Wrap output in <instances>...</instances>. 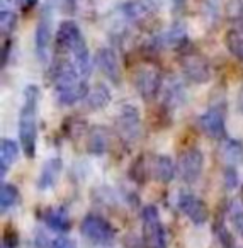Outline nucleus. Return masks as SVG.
<instances>
[{"label": "nucleus", "instance_id": "6", "mask_svg": "<svg viewBox=\"0 0 243 248\" xmlns=\"http://www.w3.org/2000/svg\"><path fill=\"white\" fill-rule=\"evenodd\" d=\"M202 169H204V155H202L201 150L192 146V148L182 152L177 163V170L184 182L194 184L201 177Z\"/></svg>", "mask_w": 243, "mask_h": 248}, {"label": "nucleus", "instance_id": "19", "mask_svg": "<svg viewBox=\"0 0 243 248\" xmlns=\"http://www.w3.org/2000/svg\"><path fill=\"white\" fill-rule=\"evenodd\" d=\"M19 156V145L12 140H2L0 143V175L4 177L9 172L12 163Z\"/></svg>", "mask_w": 243, "mask_h": 248}, {"label": "nucleus", "instance_id": "11", "mask_svg": "<svg viewBox=\"0 0 243 248\" xmlns=\"http://www.w3.org/2000/svg\"><path fill=\"white\" fill-rule=\"evenodd\" d=\"M96 63L99 70L114 83H121V66L119 60L114 49L111 48H100L96 55Z\"/></svg>", "mask_w": 243, "mask_h": 248}, {"label": "nucleus", "instance_id": "13", "mask_svg": "<svg viewBox=\"0 0 243 248\" xmlns=\"http://www.w3.org/2000/svg\"><path fill=\"white\" fill-rule=\"evenodd\" d=\"M89 83L85 82V78L79 80L75 83H70L65 87H56L55 89V95L62 106H72V104L83 100L89 93Z\"/></svg>", "mask_w": 243, "mask_h": 248}, {"label": "nucleus", "instance_id": "3", "mask_svg": "<svg viewBox=\"0 0 243 248\" xmlns=\"http://www.w3.org/2000/svg\"><path fill=\"white\" fill-rule=\"evenodd\" d=\"M143 234L148 248H167V233L155 206H146L141 211Z\"/></svg>", "mask_w": 243, "mask_h": 248}, {"label": "nucleus", "instance_id": "10", "mask_svg": "<svg viewBox=\"0 0 243 248\" xmlns=\"http://www.w3.org/2000/svg\"><path fill=\"white\" fill-rule=\"evenodd\" d=\"M199 126H201L202 133L212 140H225L226 135V126H225V117H223L221 109L212 107V109L206 110L201 117H199Z\"/></svg>", "mask_w": 243, "mask_h": 248}, {"label": "nucleus", "instance_id": "20", "mask_svg": "<svg viewBox=\"0 0 243 248\" xmlns=\"http://www.w3.org/2000/svg\"><path fill=\"white\" fill-rule=\"evenodd\" d=\"M83 100H85V107L89 110H100L111 102V92L106 85L100 83V85L94 87Z\"/></svg>", "mask_w": 243, "mask_h": 248}, {"label": "nucleus", "instance_id": "15", "mask_svg": "<svg viewBox=\"0 0 243 248\" xmlns=\"http://www.w3.org/2000/svg\"><path fill=\"white\" fill-rule=\"evenodd\" d=\"M218 153H219V158L225 163H228L229 167L243 163V143L240 140H231V138L221 140Z\"/></svg>", "mask_w": 243, "mask_h": 248}, {"label": "nucleus", "instance_id": "24", "mask_svg": "<svg viewBox=\"0 0 243 248\" xmlns=\"http://www.w3.org/2000/svg\"><path fill=\"white\" fill-rule=\"evenodd\" d=\"M228 216L229 221L233 223L235 231L243 238V201L242 199L231 201V204L228 207Z\"/></svg>", "mask_w": 243, "mask_h": 248}, {"label": "nucleus", "instance_id": "27", "mask_svg": "<svg viewBox=\"0 0 243 248\" xmlns=\"http://www.w3.org/2000/svg\"><path fill=\"white\" fill-rule=\"evenodd\" d=\"M223 177H225V186L228 189H235L238 186V173H236L235 167H228L225 170V173H223Z\"/></svg>", "mask_w": 243, "mask_h": 248}, {"label": "nucleus", "instance_id": "9", "mask_svg": "<svg viewBox=\"0 0 243 248\" xmlns=\"http://www.w3.org/2000/svg\"><path fill=\"white\" fill-rule=\"evenodd\" d=\"M177 206L194 224H204L209 219V211L206 202L194 194H180Z\"/></svg>", "mask_w": 243, "mask_h": 248}, {"label": "nucleus", "instance_id": "22", "mask_svg": "<svg viewBox=\"0 0 243 248\" xmlns=\"http://www.w3.org/2000/svg\"><path fill=\"white\" fill-rule=\"evenodd\" d=\"M225 45L228 51L236 60L243 62V31L242 29H229L225 36Z\"/></svg>", "mask_w": 243, "mask_h": 248}, {"label": "nucleus", "instance_id": "25", "mask_svg": "<svg viewBox=\"0 0 243 248\" xmlns=\"http://www.w3.org/2000/svg\"><path fill=\"white\" fill-rule=\"evenodd\" d=\"M165 93H167V95H165V100H167L170 106H177V104L185 102V93L178 82H174L170 87H167Z\"/></svg>", "mask_w": 243, "mask_h": 248}, {"label": "nucleus", "instance_id": "5", "mask_svg": "<svg viewBox=\"0 0 243 248\" xmlns=\"http://www.w3.org/2000/svg\"><path fill=\"white\" fill-rule=\"evenodd\" d=\"M80 231L85 238L97 245H109L113 243L116 231L111 226L107 219H104L99 214H87L80 223Z\"/></svg>", "mask_w": 243, "mask_h": 248}, {"label": "nucleus", "instance_id": "31", "mask_svg": "<svg viewBox=\"0 0 243 248\" xmlns=\"http://www.w3.org/2000/svg\"><path fill=\"white\" fill-rule=\"evenodd\" d=\"M236 106H238L240 112L243 114V87H242V89H240L238 95H236Z\"/></svg>", "mask_w": 243, "mask_h": 248}, {"label": "nucleus", "instance_id": "14", "mask_svg": "<svg viewBox=\"0 0 243 248\" xmlns=\"http://www.w3.org/2000/svg\"><path fill=\"white\" fill-rule=\"evenodd\" d=\"M49 41H51V14H49V11L46 9L41 14V17H39L36 34H34L36 51H38V56L41 58V62H45V58H46Z\"/></svg>", "mask_w": 243, "mask_h": 248}, {"label": "nucleus", "instance_id": "16", "mask_svg": "<svg viewBox=\"0 0 243 248\" xmlns=\"http://www.w3.org/2000/svg\"><path fill=\"white\" fill-rule=\"evenodd\" d=\"M63 163L60 158H49L48 162H45L39 173L38 179V187L39 189H51L56 182H58V177L62 173Z\"/></svg>", "mask_w": 243, "mask_h": 248}, {"label": "nucleus", "instance_id": "29", "mask_svg": "<svg viewBox=\"0 0 243 248\" xmlns=\"http://www.w3.org/2000/svg\"><path fill=\"white\" fill-rule=\"evenodd\" d=\"M49 248H77V245L73 243L70 238L58 236L56 240H53V243H51V247H49Z\"/></svg>", "mask_w": 243, "mask_h": 248}, {"label": "nucleus", "instance_id": "17", "mask_svg": "<svg viewBox=\"0 0 243 248\" xmlns=\"http://www.w3.org/2000/svg\"><path fill=\"white\" fill-rule=\"evenodd\" d=\"M107 146H109V133L102 126H94L89 131V138H87V150L92 155H102L106 153Z\"/></svg>", "mask_w": 243, "mask_h": 248}, {"label": "nucleus", "instance_id": "7", "mask_svg": "<svg viewBox=\"0 0 243 248\" xmlns=\"http://www.w3.org/2000/svg\"><path fill=\"white\" fill-rule=\"evenodd\" d=\"M117 131L123 136L126 141L133 143L138 140L141 133V119H140V112L134 106L131 104H124L119 110V116H117Z\"/></svg>", "mask_w": 243, "mask_h": 248}, {"label": "nucleus", "instance_id": "28", "mask_svg": "<svg viewBox=\"0 0 243 248\" xmlns=\"http://www.w3.org/2000/svg\"><path fill=\"white\" fill-rule=\"evenodd\" d=\"M216 233L219 234V241H221V245L225 248H233V240L231 236H229V233L226 231L225 226H221V224H216Z\"/></svg>", "mask_w": 243, "mask_h": 248}, {"label": "nucleus", "instance_id": "18", "mask_svg": "<svg viewBox=\"0 0 243 248\" xmlns=\"http://www.w3.org/2000/svg\"><path fill=\"white\" fill-rule=\"evenodd\" d=\"M151 170H153V177L162 184H168L172 179L175 177V165L172 162L170 156L167 155H158L157 158L153 160V165H151Z\"/></svg>", "mask_w": 243, "mask_h": 248}, {"label": "nucleus", "instance_id": "2", "mask_svg": "<svg viewBox=\"0 0 243 248\" xmlns=\"http://www.w3.org/2000/svg\"><path fill=\"white\" fill-rule=\"evenodd\" d=\"M56 43H58L60 48L72 55L73 62L80 70V75L87 78L90 75L92 66H90L89 48H87L85 39H83L79 26L73 21H63L58 26V31H56Z\"/></svg>", "mask_w": 243, "mask_h": 248}, {"label": "nucleus", "instance_id": "8", "mask_svg": "<svg viewBox=\"0 0 243 248\" xmlns=\"http://www.w3.org/2000/svg\"><path fill=\"white\" fill-rule=\"evenodd\" d=\"M182 73L194 83H206L211 78V68L204 56L199 53H185L180 60Z\"/></svg>", "mask_w": 243, "mask_h": 248}, {"label": "nucleus", "instance_id": "30", "mask_svg": "<svg viewBox=\"0 0 243 248\" xmlns=\"http://www.w3.org/2000/svg\"><path fill=\"white\" fill-rule=\"evenodd\" d=\"M221 0H204V12L206 16H216Z\"/></svg>", "mask_w": 243, "mask_h": 248}, {"label": "nucleus", "instance_id": "26", "mask_svg": "<svg viewBox=\"0 0 243 248\" xmlns=\"http://www.w3.org/2000/svg\"><path fill=\"white\" fill-rule=\"evenodd\" d=\"M0 24H2V34H9L16 26V14L12 11H5L2 7V14H0Z\"/></svg>", "mask_w": 243, "mask_h": 248}, {"label": "nucleus", "instance_id": "21", "mask_svg": "<svg viewBox=\"0 0 243 248\" xmlns=\"http://www.w3.org/2000/svg\"><path fill=\"white\" fill-rule=\"evenodd\" d=\"M45 221L51 230L58 231V233H65V231L70 230V217L66 214L65 209L58 207V209H48L45 214Z\"/></svg>", "mask_w": 243, "mask_h": 248}, {"label": "nucleus", "instance_id": "4", "mask_svg": "<svg viewBox=\"0 0 243 248\" xmlns=\"http://www.w3.org/2000/svg\"><path fill=\"white\" fill-rule=\"evenodd\" d=\"M133 85L145 100H153L162 87L160 70L153 65H140L133 73Z\"/></svg>", "mask_w": 243, "mask_h": 248}, {"label": "nucleus", "instance_id": "12", "mask_svg": "<svg viewBox=\"0 0 243 248\" xmlns=\"http://www.w3.org/2000/svg\"><path fill=\"white\" fill-rule=\"evenodd\" d=\"M155 14V5L150 0H130L123 5V16L133 24H143Z\"/></svg>", "mask_w": 243, "mask_h": 248}, {"label": "nucleus", "instance_id": "23", "mask_svg": "<svg viewBox=\"0 0 243 248\" xmlns=\"http://www.w3.org/2000/svg\"><path fill=\"white\" fill-rule=\"evenodd\" d=\"M19 202V190L12 184L4 182L0 187V207H2V213L9 211L12 206Z\"/></svg>", "mask_w": 243, "mask_h": 248}, {"label": "nucleus", "instance_id": "1", "mask_svg": "<svg viewBox=\"0 0 243 248\" xmlns=\"http://www.w3.org/2000/svg\"><path fill=\"white\" fill-rule=\"evenodd\" d=\"M39 87L28 85L24 90V104L19 116V141L21 148L28 158H32L36 153V140H38V104Z\"/></svg>", "mask_w": 243, "mask_h": 248}]
</instances>
